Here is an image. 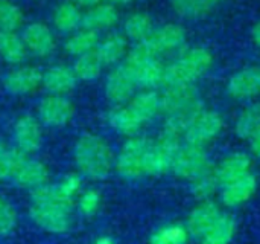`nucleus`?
Listing matches in <instances>:
<instances>
[{
  "mask_svg": "<svg viewBox=\"0 0 260 244\" xmlns=\"http://www.w3.org/2000/svg\"><path fill=\"white\" fill-rule=\"evenodd\" d=\"M30 220L43 231L55 235L66 234L72 225V208L44 200H30Z\"/></svg>",
  "mask_w": 260,
  "mask_h": 244,
  "instance_id": "6",
  "label": "nucleus"
},
{
  "mask_svg": "<svg viewBox=\"0 0 260 244\" xmlns=\"http://www.w3.org/2000/svg\"><path fill=\"white\" fill-rule=\"evenodd\" d=\"M75 205H76V209L78 212L85 217V219H91L94 217L99 209H101V205H102V196L98 189L94 188H88V189H84L78 194L76 200H75Z\"/></svg>",
  "mask_w": 260,
  "mask_h": 244,
  "instance_id": "37",
  "label": "nucleus"
},
{
  "mask_svg": "<svg viewBox=\"0 0 260 244\" xmlns=\"http://www.w3.org/2000/svg\"><path fill=\"white\" fill-rule=\"evenodd\" d=\"M17 211L5 199L0 197V237L9 235L17 226Z\"/></svg>",
  "mask_w": 260,
  "mask_h": 244,
  "instance_id": "39",
  "label": "nucleus"
},
{
  "mask_svg": "<svg viewBox=\"0 0 260 244\" xmlns=\"http://www.w3.org/2000/svg\"><path fill=\"white\" fill-rule=\"evenodd\" d=\"M221 214H222L221 208L212 199L200 202L189 212L187 220H186V228L189 231V235L192 238L200 240L215 225V222L219 219Z\"/></svg>",
  "mask_w": 260,
  "mask_h": 244,
  "instance_id": "18",
  "label": "nucleus"
},
{
  "mask_svg": "<svg viewBox=\"0 0 260 244\" xmlns=\"http://www.w3.org/2000/svg\"><path fill=\"white\" fill-rule=\"evenodd\" d=\"M12 182L18 188L34 191L49 182V170L41 160L26 157L14 174Z\"/></svg>",
  "mask_w": 260,
  "mask_h": 244,
  "instance_id": "22",
  "label": "nucleus"
},
{
  "mask_svg": "<svg viewBox=\"0 0 260 244\" xmlns=\"http://www.w3.org/2000/svg\"><path fill=\"white\" fill-rule=\"evenodd\" d=\"M75 116V107L67 95H50L41 98L37 107V118L44 127L62 128Z\"/></svg>",
  "mask_w": 260,
  "mask_h": 244,
  "instance_id": "10",
  "label": "nucleus"
},
{
  "mask_svg": "<svg viewBox=\"0 0 260 244\" xmlns=\"http://www.w3.org/2000/svg\"><path fill=\"white\" fill-rule=\"evenodd\" d=\"M236 220L232 214L222 212L215 225L200 238V244H230L236 235Z\"/></svg>",
  "mask_w": 260,
  "mask_h": 244,
  "instance_id": "30",
  "label": "nucleus"
},
{
  "mask_svg": "<svg viewBox=\"0 0 260 244\" xmlns=\"http://www.w3.org/2000/svg\"><path fill=\"white\" fill-rule=\"evenodd\" d=\"M104 64L99 60V57L96 55V52H90L81 57H76L73 61V72L78 78V81H84V83H91L96 81L104 70Z\"/></svg>",
  "mask_w": 260,
  "mask_h": 244,
  "instance_id": "32",
  "label": "nucleus"
},
{
  "mask_svg": "<svg viewBox=\"0 0 260 244\" xmlns=\"http://www.w3.org/2000/svg\"><path fill=\"white\" fill-rule=\"evenodd\" d=\"M128 105L145 125L161 113V95L155 89H140L129 99Z\"/></svg>",
  "mask_w": 260,
  "mask_h": 244,
  "instance_id": "24",
  "label": "nucleus"
},
{
  "mask_svg": "<svg viewBox=\"0 0 260 244\" xmlns=\"http://www.w3.org/2000/svg\"><path fill=\"white\" fill-rule=\"evenodd\" d=\"M76 5H79L81 8H91V6H96V5H99V3H102L104 0H73Z\"/></svg>",
  "mask_w": 260,
  "mask_h": 244,
  "instance_id": "42",
  "label": "nucleus"
},
{
  "mask_svg": "<svg viewBox=\"0 0 260 244\" xmlns=\"http://www.w3.org/2000/svg\"><path fill=\"white\" fill-rule=\"evenodd\" d=\"M219 2H221V0H219Z\"/></svg>",
  "mask_w": 260,
  "mask_h": 244,
  "instance_id": "45",
  "label": "nucleus"
},
{
  "mask_svg": "<svg viewBox=\"0 0 260 244\" xmlns=\"http://www.w3.org/2000/svg\"><path fill=\"white\" fill-rule=\"evenodd\" d=\"M224 125V118L218 110L203 109L184 130L183 142L206 147L222 133Z\"/></svg>",
  "mask_w": 260,
  "mask_h": 244,
  "instance_id": "9",
  "label": "nucleus"
},
{
  "mask_svg": "<svg viewBox=\"0 0 260 244\" xmlns=\"http://www.w3.org/2000/svg\"><path fill=\"white\" fill-rule=\"evenodd\" d=\"M192 186H190V191L193 194V197L198 200V202H203V200H210L218 191H219V183L213 174V168L204 174H201L200 177H197L195 180L190 182Z\"/></svg>",
  "mask_w": 260,
  "mask_h": 244,
  "instance_id": "36",
  "label": "nucleus"
},
{
  "mask_svg": "<svg viewBox=\"0 0 260 244\" xmlns=\"http://www.w3.org/2000/svg\"><path fill=\"white\" fill-rule=\"evenodd\" d=\"M248 173H251V157L247 153H232L213 168L219 188Z\"/></svg>",
  "mask_w": 260,
  "mask_h": 244,
  "instance_id": "21",
  "label": "nucleus"
},
{
  "mask_svg": "<svg viewBox=\"0 0 260 244\" xmlns=\"http://www.w3.org/2000/svg\"><path fill=\"white\" fill-rule=\"evenodd\" d=\"M137 89L129 69L123 63L113 66L104 81V93L113 105L128 104Z\"/></svg>",
  "mask_w": 260,
  "mask_h": 244,
  "instance_id": "11",
  "label": "nucleus"
},
{
  "mask_svg": "<svg viewBox=\"0 0 260 244\" xmlns=\"http://www.w3.org/2000/svg\"><path fill=\"white\" fill-rule=\"evenodd\" d=\"M154 21L151 18L149 14L137 11V12H131L129 15L125 17L123 23H122V32L123 35L134 41V43H140L143 40H146L151 32L154 31Z\"/></svg>",
  "mask_w": 260,
  "mask_h": 244,
  "instance_id": "29",
  "label": "nucleus"
},
{
  "mask_svg": "<svg viewBox=\"0 0 260 244\" xmlns=\"http://www.w3.org/2000/svg\"><path fill=\"white\" fill-rule=\"evenodd\" d=\"M257 177L253 173H248L219 188L221 202L227 208H239L253 199L257 191Z\"/></svg>",
  "mask_w": 260,
  "mask_h": 244,
  "instance_id": "17",
  "label": "nucleus"
},
{
  "mask_svg": "<svg viewBox=\"0 0 260 244\" xmlns=\"http://www.w3.org/2000/svg\"><path fill=\"white\" fill-rule=\"evenodd\" d=\"M27 156L23 154L20 150L9 148L6 147L2 153H0V182L3 180H12L14 174L17 173V170L20 168V165L23 164V160Z\"/></svg>",
  "mask_w": 260,
  "mask_h": 244,
  "instance_id": "38",
  "label": "nucleus"
},
{
  "mask_svg": "<svg viewBox=\"0 0 260 244\" xmlns=\"http://www.w3.org/2000/svg\"><path fill=\"white\" fill-rule=\"evenodd\" d=\"M183 144V138L169 130H161L155 141L149 142V147L143 157L145 176H161L171 171L175 153Z\"/></svg>",
  "mask_w": 260,
  "mask_h": 244,
  "instance_id": "5",
  "label": "nucleus"
},
{
  "mask_svg": "<svg viewBox=\"0 0 260 244\" xmlns=\"http://www.w3.org/2000/svg\"><path fill=\"white\" fill-rule=\"evenodd\" d=\"M104 2H107V3H110V5H113V6H125V5H128V3H131L133 0H104Z\"/></svg>",
  "mask_w": 260,
  "mask_h": 244,
  "instance_id": "44",
  "label": "nucleus"
},
{
  "mask_svg": "<svg viewBox=\"0 0 260 244\" xmlns=\"http://www.w3.org/2000/svg\"><path fill=\"white\" fill-rule=\"evenodd\" d=\"M107 124L111 130L126 138L139 134L140 128L143 127V122L136 116L128 104L113 105L107 112Z\"/></svg>",
  "mask_w": 260,
  "mask_h": 244,
  "instance_id": "25",
  "label": "nucleus"
},
{
  "mask_svg": "<svg viewBox=\"0 0 260 244\" xmlns=\"http://www.w3.org/2000/svg\"><path fill=\"white\" fill-rule=\"evenodd\" d=\"M14 147L23 154L29 156L37 153L43 145V124L37 116L23 115L12 127Z\"/></svg>",
  "mask_w": 260,
  "mask_h": 244,
  "instance_id": "12",
  "label": "nucleus"
},
{
  "mask_svg": "<svg viewBox=\"0 0 260 244\" xmlns=\"http://www.w3.org/2000/svg\"><path fill=\"white\" fill-rule=\"evenodd\" d=\"M219 0H171L172 9L183 18H203L213 11Z\"/></svg>",
  "mask_w": 260,
  "mask_h": 244,
  "instance_id": "33",
  "label": "nucleus"
},
{
  "mask_svg": "<svg viewBox=\"0 0 260 244\" xmlns=\"http://www.w3.org/2000/svg\"><path fill=\"white\" fill-rule=\"evenodd\" d=\"M225 92L235 101H251L260 96V66L235 72L225 84Z\"/></svg>",
  "mask_w": 260,
  "mask_h": 244,
  "instance_id": "16",
  "label": "nucleus"
},
{
  "mask_svg": "<svg viewBox=\"0 0 260 244\" xmlns=\"http://www.w3.org/2000/svg\"><path fill=\"white\" fill-rule=\"evenodd\" d=\"M78 78L72 66L55 64L43 70L41 87L50 95H67L76 87Z\"/></svg>",
  "mask_w": 260,
  "mask_h": 244,
  "instance_id": "20",
  "label": "nucleus"
},
{
  "mask_svg": "<svg viewBox=\"0 0 260 244\" xmlns=\"http://www.w3.org/2000/svg\"><path fill=\"white\" fill-rule=\"evenodd\" d=\"M161 95V113L165 115V130L183 138L184 130L192 119L206 109L195 84L165 86Z\"/></svg>",
  "mask_w": 260,
  "mask_h": 244,
  "instance_id": "1",
  "label": "nucleus"
},
{
  "mask_svg": "<svg viewBox=\"0 0 260 244\" xmlns=\"http://www.w3.org/2000/svg\"><path fill=\"white\" fill-rule=\"evenodd\" d=\"M21 38L27 53L37 58H47L56 50V37L53 29L43 21H32L21 31Z\"/></svg>",
  "mask_w": 260,
  "mask_h": 244,
  "instance_id": "13",
  "label": "nucleus"
},
{
  "mask_svg": "<svg viewBox=\"0 0 260 244\" xmlns=\"http://www.w3.org/2000/svg\"><path fill=\"white\" fill-rule=\"evenodd\" d=\"M250 142V150H251V154L256 156L257 159H260V128L248 139Z\"/></svg>",
  "mask_w": 260,
  "mask_h": 244,
  "instance_id": "40",
  "label": "nucleus"
},
{
  "mask_svg": "<svg viewBox=\"0 0 260 244\" xmlns=\"http://www.w3.org/2000/svg\"><path fill=\"white\" fill-rule=\"evenodd\" d=\"M23 11L12 0H0V31H18L23 26Z\"/></svg>",
  "mask_w": 260,
  "mask_h": 244,
  "instance_id": "35",
  "label": "nucleus"
},
{
  "mask_svg": "<svg viewBox=\"0 0 260 244\" xmlns=\"http://www.w3.org/2000/svg\"><path fill=\"white\" fill-rule=\"evenodd\" d=\"M213 66V53L204 46H190L180 49L178 57L165 66V86L195 84Z\"/></svg>",
  "mask_w": 260,
  "mask_h": 244,
  "instance_id": "3",
  "label": "nucleus"
},
{
  "mask_svg": "<svg viewBox=\"0 0 260 244\" xmlns=\"http://www.w3.org/2000/svg\"><path fill=\"white\" fill-rule=\"evenodd\" d=\"M210 170H212V165H210V159H209V153L206 147L192 145L186 142H183L178 151L175 153L172 168H171V171L178 179L189 180V182L195 180L197 177H200L201 174Z\"/></svg>",
  "mask_w": 260,
  "mask_h": 244,
  "instance_id": "8",
  "label": "nucleus"
},
{
  "mask_svg": "<svg viewBox=\"0 0 260 244\" xmlns=\"http://www.w3.org/2000/svg\"><path fill=\"white\" fill-rule=\"evenodd\" d=\"M190 240L186 225L168 223L149 235V244H187Z\"/></svg>",
  "mask_w": 260,
  "mask_h": 244,
  "instance_id": "34",
  "label": "nucleus"
},
{
  "mask_svg": "<svg viewBox=\"0 0 260 244\" xmlns=\"http://www.w3.org/2000/svg\"><path fill=\"white\" fill-rule=\"evenodd\" d=\"M93 244H116V241L110 235H102V237L96 238V241Z\"/></svg>",
  "mask_w": 260,
  "mask_h": 244,
  "instance_id": "43",
  "label": "nucleus"
},
{
  "mask_svg": "<svg viewBox=\"0 0 260 244\" xmlns=\"http://www.w3.org/2000/svg\"><path fill=\"white\" fill-rule=\"evenodd\" d=\"M101 40L99 32H94L87 28H79L78 31L67 35L64 41V50L70 57H81L90 52H94Z\"/></svg>",
  "mask_w": 260,
  "mask_h": 244,
  "instance_id": "28",
  "label": "nucleus"
},
{
  "mask_svg": "<svg viewBox=\"0 0 260 244\" xmlns=\"http://www.w3.org/2000/svg\"><path fill=\"white\" fill-rule=\"evenodd\" d=\"M43 70L37 66L18 64L3 76V87L14 96H26L41 87Z\"/></svg>",
  "mask_w": 260,
  "mask_h": 244,
  "instance_id": "14",
  "label": "nucleus"
},
{
  "mask_svg": "<svg viewBox=\"0 0 260 244\" xmlns=\"http://www.w3.org/2000/svg\"><path fill=\"white\" fill-rule=\"evenodd\" d=\"M128 50H129V40L123 35V32L111 31L99 40L94 52L104 66L113 67L125 60Z\"/></svg>",
  "mask_w": 260,
  "mask_h": 244,
  "instance_id": "19",
  "label": "nucleus"
},
{
  "mask_svg": "<svg viewBox=\"0 0 260 244\" xmlns=\"http://www.w3.org/2000/svg\"><path fill=\"white\" fill-rule=\"evenodd\" d=\"M131 72L139 89H158L163 87L165 66L158 55H155L143 41L129 47L125 60L122 61Z\"/></svg>",
  "mask_w": 260,
  "mask_h": 244,
  "instance_id": "4",
  "label": "nucleus"
},
{
  "mask_svg": "<svg viewBox=\"0 0 260 244\" xmlns=\"http://www.w3.org/2000/svg\"><path fill=\"white\" fill-rule=\"evenodd\" d=\"M238 138L248 141L260 128V101L247 104L236 116L233 124Z\"/></svg>",
  "mask_w": 260,
  "mask_h": 244,
  "instance_id": "31",
  "label": "nucleus"
},
{
  "mask_svg": "<svg viewBox=\"0 0 260 244\" xmlns=\"http://www.w3.org/2000/svg\"><path fill=\"white\" fill-rule=\"evenodd\" d=\"M73 160L79 174L90 180H104L114 168L111 147L94 133H84L78 138L73 147Z\"/></svg>",
  "mask_w": 260,
  "mask_h": 244,
  "instance_id": "2",
  "label": "nucleus"
},
{
  "mask_svg": "<svg viewBox=\"0 0 260 244\" xmlns=\"http://www.w3.org/2000/svg\"><path fill=\"white\" fill-rule=\"evenodd\" d=\"M251 38H253V41H254V44L260 47V21H257L254 26H253V29H251Z\"/></svg>",
  "mask_w": 260,
  "mask_h": 244,
  "instance_id": "41",
  "label": "nucleus"
},
{
  "mask_svg": "<svg viewBox=\"0 0 260 244\" xmlns=\"http://www.w3.org/2000/svg\"><path fill=\"white\" fill-rule=\"evenodd\" d=\"M149 139L145 136H131L125 141L120 151L114 157V170L125 180H137L145 176L143 157L149 147Z\"/></svg>",
  "mask_w": 260,
  "mask_h": 244,
  "instance_id": "7",
  "label": "nucleus"
},
{
  "mask_svg": "<svg viewBox=\"0 0 260 244\" xmlns=\"http://www.w3.org/2000/svg\"><path fill=\"white\" fill-rule=\"evenodd\" d=\"M27 57V49L17 31H0V58L11 66L23 64Z\"/></svg>",
  "mask_w": 260,
  "mask_h": 244,
  "instance_id": "27",
  "label": "nucleus"
},
{
  "mask_svg": "<svg viewBox=\"0 0 260 244\" xmlns=\"http://www.w3.org/2000/svg\"><path fill=\"white\" fill-rule=\"evenodd\" d=\"M186 29L178 24V23H166L161 26L154 28L151 35L143 40V43L155 53V55H163L168 52L180 50L186 44Z\"/></svg>",
  "mask_w": 260,
  "mask_h": 244,
  "instance_id": "15",
  "label": "nucleus"
},
{
  "mask_svg": "<svg viewBox=\"0 0 260 244\" xmlns=\"http://www.w3.org/2000/svg\"><path fill=\"white\" fill-rule=\"evenodd\" d=\"M82 17L84 11L79 5H76L73 0H66L59 3L53 14H52V23L53 28L61 34H72L82 28Z\"/></svg>",
  "mask_w": 260,
  "mask_h": 244,
  "instance_id": "26",
  "label": "nucleus"
},
{
  "mask_svg": "<svg viewBox=\"0 0 260 244\" xmlns=\"http://www.w3.org/2000/svg\"><path fill=\"white\" fill-rule=\"evenodd\" d=\"M120 20L117 6L102 2L96 6L87 8L82 17V28L91 29L94 32L111 31Z\"/></svg>",
  "mask_w": 260,
  "mask_h": 244,
  "instance_id": "23",
  "label": "nucleus"
}]
</instances>
